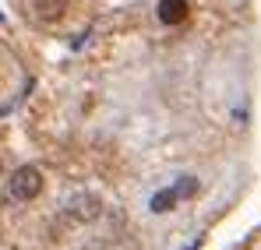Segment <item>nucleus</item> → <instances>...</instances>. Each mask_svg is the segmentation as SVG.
<instances>
[{
  "instance_id": "nucleus-3",
  "label": "nucleus",
  "mask_w": 261,
  "mask_h": 250,
  "mask_svg": "<svg viewBox=\"0 0 261 250\" xmlns=\"http://www.w3.org/2000/svg\"><path fill=\"white\" fill-rule=\"evenodd\" d=\"M71 215L82 218V222H92V218L99 215V198H92V194H78V198L71 201Z\"/></svg>"
},
{
  "instance_id": "nucleus-2",
  "label": "nucleus",
  "mask_w": 261,
  "mask_h": 250,
  "mask_svg": "<svg viewBox=\"0 0 261 250\" xmlns=\"http://www.w3.org/2000/svg\"><path fill=\"white\" fill-rule=\"evenodd\" d=\"M187 18V0H159V21L163 25H180Z\"/></svg>"
},
{
  "instance_id": "nucleus-1",
  "label": "nucleus",
  "mask_w": 261,
  "mask_h": 250,
  "mask_svg": "<svg viewBox=\"0 0 261 250\" xmlns=\"http://www.w3.org/2000/svg\"><path fill=\"white\" fill-rule=\"evenodd\" d=\"M39 190H43V173L36 166H21L11 176V198L14 201H32Z\"/></svg>"
},
{
  "instance_id": "nucleus-5",
  "label": "nucleus",
  "mask_w": 261,
  "mask_h": 250,
  "mask_svg": "<svg viewBox=\"0 0 261 250\" xmlns=\"http://www.w3.org/2000/svg\"><path fill=\"white\" fill-rule=\"evenodd\" d=\"M0 169H4V166H0Z\"/></svg>"
},
{
  "instance_id": "nucleus-4",
  "label": "nucleus",
  "mask_w": 261,
  "mask_h": 250,
  "mask_svg": "<svg viewBox=\"0 0 261 250\" xmlns=\"http://www.w3.org/2000/svg\"><path fill=\"white\" fill-rule=\"evenodd\" d=\"M176 201H180V194H176V190H163V194H155V198H152V211H170Z\"/></svg>"
}]
</instances>
